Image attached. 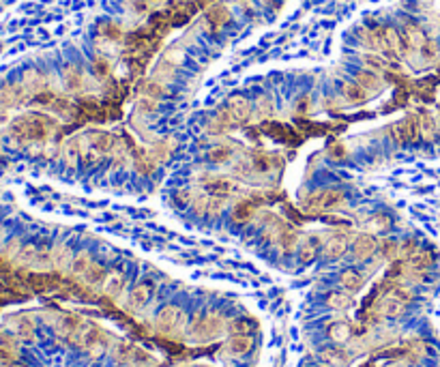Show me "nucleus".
I'll return each instance as SVG.
<instances>
[{"instance_id":"6ab92c4d","label":"nucleus","mask_w":440,"mask_h":367,"mask_svg":"<svg viewBox=\"0 0 440 367\" xmlns=\"http://www.w3.org/2000/svg\"><path fill=\"white\" fill-rule=\"evenodd\" d=\"M318 247H320V238H318V236H309L307 241L303 243V247H301V260L303 262H311L314 255L318 253Z\"/></svg>"},{"instance_id":"f3484780","label":"nucleus","mask_w":440,"mask_h":367,"mask_svg":"<svg viewBox=\"0 0 440 367\" xmlns=\"http://www.w3.org/2000/svg\"><path fill=\"white\" fill-rule=\"evenodd\" d=\"M63 78H65V84H67V88H69V90H80V88H82V84H84V76H82V71H80L76 65L65 67Z\"/></svg>"},{"instance_id":"20e7f679","label":"nucleus","mask_w":440,"mask_h":367,"mask_svg":"<svg viewBox=\"0 0 440 367\" xmlns=\"http://www.w3.org/2000/svg\"><path fill=\"white\" fill-rule=\"evenodd\" d=\"M185 324V314L182 309L174 307V305H168L161 311L157 314V326L163 328V331H174V328H180Z\"/></svg>"},{"instance_id":"b1692460","label":"nucleus","mask_w":440,"mask_h":367,"mask_svg":"<svg viewBox=\"0 0 440 367\" xmlns=\"http://www.w3.org/2000/svg\"><path fill=\"white\" fill-rule=\"evenodd\" d=\"M328 335H331L333 341H337V344H341V341H346L350 337V326L344 324V322H337L331 326V331H328Z\"/></svg>"},{"instance_id":"39448f33","label":"nucleus","mask_w":440,"mask_h":367,"mask_svg":"<svg viewBox=\"0 0 440 367\" xmlns=\"http://www.w3.org/2000/svg\"><path fill=\"white\" fill-rule=\"evenodd\" d=\"M417 133H419V125H417V118H406L397 122L393 127V138L397 144H408L417 140Z\"/></svg>"},{"instance_id":"9b49d317","label":"nucleus","mask_w":440,"mask_h":367,"mask_svg":"<svg viewBox=\"0 0 440 367\" xmlns=\"http://www.w3.org/2000/svg\"><path fill=\"white\" fill-rule=\"evenodd\" d=\"M206 20H209V24L213 28H222L224 24L230 22V11L226 5H215L209 9V13H206Z\"/></svg>"},{"instance_id":"4be33fe9","label":"nucleus","mask_w":440,"mask_h":367,"mask_svg":"<svg viewBox=\"0 0 440 367\" xmlns=\"http://www.w3.org/2000/svg\"><path fill=\"white\" fill-rule=\"evenodd\" d=\"M15 331H17V335H20L22 339H32V335H34V324H32L30 318L22 316V318H17V320H15Z\"/></svg>"},{"instance_id":"dca6fc26","label":"nucleus","mask_w":440,"mask_h":367,"mask_svg":"<svg viewBox=\"0 0 440 367\" xmlns=\"http://www.w3.org/2000/svg\"><path fill=\"white\" fill-rule=\"evenodd\" d=\"M84 157V149H82V140L80 138H73L65 144V159L69 166H76L80 159Z\"/></svg>"},{"instance_id":"c756f323","label":"nucleus","mask_w":440,"mask_h":367,"mask_svg":"<svg viewBox=\"0 0 440 367\" xmlns=\"http://www.w3.org/2000/svg\"><path fill=\"white\" fill-rule=\"evenodd\" d=\"M322 359H324L326 363H331V365H341V363L346 361L344 352H341L339 348H326V350L322 352Z\"/></svg>"},{"instance_id":"5701e85b","label":"nucleus","mask_w":440,"mask_h":367,"mask_svg":"<svg viewBox=\"0 0 440 367\" xmlns=\"http://www.w3.org/2000/svg\"><path fill=\"white\" fill-rule=\"evenodd\" d=\"M90 255L86 253V251H82V253H78L76 258H73V262H71V268H73V273L76 275H84L90 268Z\"/></svg>"},{"instance_id":"a878e982","label":"nucleus","mask_w":440,"mask_h":367,"mask_svg":"<svg viewBox=\"0 0 440 367\" xmlns=\"http://www.w3.org/2000/svg\"><path fill=\"white\" fill-rule=\"evenodd\" d=\"M84 277H86L88 284H101V281L105 279V271H103V266L101 264H90V268L86 273H84Z\"/></svg>"},{"instance_id":"58836bf2","label":"nucleus","mask_w":440,"mask_h":367,"mask_svg":"<svg viewBox=\"0 0 440 367\" xmlns=\"http://www.w3.org/2000/svg\"><path fill=\"white\" fill-rule=\"evenodd\" d=\"M155 105H157V103H155L153 97H146V99L140 101V109H142V112H153Z\"/></svg>"},{"instance_id":"4c0bfd02","label":"nucleus","mask_w":440,"mask_h":367,"mask_svg":"<svg viewBox=\"0 0 440 367\" xmlns=\"http://www.w3.org/2000/svg\"><path fill=\"white\" fill-rule=\"evenodd\" d=\"M144 93H146V97H153V99H159V97L163 95V88L159 86L157 82H149V84L144 86Z\"/></svg>"},{"instance_id":"bb28decb","label":"nucleus","mask_w":440,"mask_h":367,"mask_svg":"<svg viewBox=\"0 0 440 367\" xmlns=\"http://www.w3.org/2000/svg\"><path fill=\"white\" fill-rule=\"evenodd\" d=\"M20 99H22V88H17V86H9V88H5L3 93H0V101L7 103V105H13Z\"/></svg>"},{"instance_id":"7ed1b4c3","label":"nucleus","mask_w":440,"mask_h":367,"mask_svg":"<svg viewBox=\"0 0 440 367\" xmlns=\"http://www.w3.org/2000/svg\"><path fill=\"white\" fill-rule=\"evenodd\" d=\"M341 200H344V193L339 189H318L309 195L307 204L311 209H333V206L341 204Z\"/></svg>"},{"instance_id":"c85d7f7f","label":"nucleus","mask_w":440,"mask_h":367,"mask_svg":"<svg viewBox=\"0 0 440 367\" xmlns=\"http://www.w3.org/2000/svg\"><path fill=\"white\" fill-rule=\"evenodd\" d=\"M230 157H232V151L228 149V146H217V149H213L209 153V159L213 163H226Z\"/></svg>"},{"instance_id":"393cba45","label":"nucleus","mask_w":440,"mask_h":367,"mask_svg":"<svg viewBox=\"0 0 440 367\" xmlns=\"http://www.w3.org/2000/svg\"><path fill=\"white\" fill-rule=\"evenodd\" d=\"M52 260L56 262V266H65V264L73 262L67 245H58V247H54V251H52Z\"/></svg>"},{"instance_id":"e433bc0d","label":"nucleus","mask_w":440,"mask_h":367,"mask_svg":"<svg viewBox=\"0 0 440 367\" xmlns=\"http://www.w3.org/2000/svg\"><path fill=\"white\" fill-rule=\"evenodd\" d=\"M380 249H382V255H384V258H395L399 247H397V243H395V241H384Z\"/></svg>"},{"instance_id":"ea45409f","label":"nucleus","mask_w":440,"mask_h":367,"mask_svg":"<svg viewBox=\"0 0 440 367\" xmlns=\"http://www.w3.org/2000/svg\"><path fill=\"white\" fill-rule=\"evenodd\" d=\"M401 253H404V255H414V253H417V243H414V241H406L404 247H401Z\"/></svg>"},{"instance_id":"aec40b11","label":"nucleus","mask_w":440,"mask_h":367,"mask_svg":"<svg viewBox=\"0 0 440 367\" xmlns=\"http://www.w3.org/2000/svg\"><path fill=\"white\" fill-rule=\"evenodd\" d=\"M123 286H125L123 275H118V273L107 275V279H105V292H107L109 297H118L120 290H123Z\"/></svg>"},{"instance_id":"1a4fd4ad","label":"nucleus","mask_w":440,"mask_h":367,"mask_svg":"<svg viewBox=\"0 0 440 367\" xmlns=\"http://www.w3.org/2000/svg\"><path fill=\"white\" fill-rule=\"evenodd\" d=\"M354 82H359L365 90H378V88L382 86L380 78H378L376 71H372V69H361V71H357V73H354Z\"/></svg>"},{"instance_id":"412c9836","label":"nucleus","mask_w":440,"mask_h":367,"mask_svg":"<svg viewBox=\"0 0 440 367\" xmlns=\"http://www.w3.org/2000/svg\"><path fill=\"white\" fill-rule=\"evenodd\" d=\"M326 305H328L331 309H348L350 305H352V297L341 295V292H333V295H328Z\"/></svg>"},{"instance_id":"7c9ffc66","label":"nucleus","mask_w":440,"mask_h":367,"mask_svg":"<svg viewBox=\"0 0 440 367\" xmlns=\"http://www.w3.org/2000/svg\"><path fill=\"white\" fill-rule=\"evenodd\" d=\"M253 215V204L251 202H239L234 206V219H239V222H245V219H249Z\"/></svg>"},{"instance_id":"2f4dec72","label":"nucleus","mask_w":440,"mask_h":367,"mask_svg":"<svg viewBox=\"0 0 440 367\" xmlns=\"http://www.w3.org/2000/svg\"><path fill=\"white\" fill-rule=\"evenodd\" d=\"M279 245H282L284 251H292L295 249V245H297V234L295 232H290V230H284L282 236H279Z\"/></svg>"},{"instance_id":"4468645a","label":"nucleus","mask_w":440,"mask_h":367,"mask_svg":"<svg viewBox=\"0 0 440 367\" xmlns=\"http://www.w3.org/2000/svg\"><path fill=\"white\" fill-rule=\"evenodd\" d=\"M344 251H346V241L341 238V236H333V238H328V241L324 243V255H326L328 260L341 258V255H344Z\"/></svg>"},{"instance_id":"0eeeda50","label":"nucleus","mask_w":440,"mask_h":367,"mask_svg":"<svg viewBox=\"0 0 440 367\" xmlns=\"http://www.w3.org/2000/svg\"><path fill=\"white\" fill-rule=\"evenodd\" d=\"M376 249H378V243L372 234H361V236L354 238V255H357L359 260L372 258Z\"/></svg>"},{"instance_id":"f704fd0d","label":"nucleus","mask_w":440,"mask_h":367,"mask_svg":"<svg viewBox=\"0 0 440 367\" xmlns=\"http://www.w3.org/2000/svg\"><path fill=\"white\" fill-rule=\"evenodd\" d=\"M93 69H95V76L97 78H105L107 73H109V63H107L105 58H95Z\"/></svg>"},{"instance_id":"f8f14e48","label":"nucleus","mask_w":440,"mask_h":367,"mask_svg":"<svg viewBox=\"0 0 440 367\" xmlns=\"http://www.w3.org/2000/svg\"><path fill=\"white\" fill-rule=\"evenodd\" d=\"M88 142H90V146L97 153H109L114 149V144H116L114 136H109V133H90Z\"/></svg>"},{"instance_id":"79ce46f5","label":"nucleus","mask_w":440,"mask_h":367,"mask_svg":"<svg viewBox=\"0 0 440 367\" xmlns=\"http://www.w3.org/2000/svg\"><path fill=\"white\" fill-rule=\"evenodd\" d=\"M149 3H159V0H149Z\"/></svg>"},{"instance_id":"cd10ccee","label":"nucleus","mask_w":440,"mask_h":367,"mask_svg":"<svg viewBox=\"0 0 440 367\" xmlns=\"http://www.w3.org/2000/svg\"><path fill=\"white\" fill-rule=\"evenodd\" d=\"M273 159H275V157L264 155V153L253 155V168L258 170V172H268V170L273 168Z\"/></svg>"},{"instance_id":"72a5a7b5","label":"nucleus","mask_w":440,"mask_h":367,"mask_svg":"<svg viewBox=\"0 0 440 367\" xmlns=\"http://www.w3.org/2000/svg\"><path fill=\"white\" fill-rule=\"evenodd\" d=\"M363 60H365V65H368L372 71H382L384 69V60L380 56H376V54H365Z\"/></svg>"},{"instance_id":"6e6552de","label":"nucleus","mask_w":440,"mask_h":367,"mask_svg":"<svg viewBox=\"0 0 440 367\" xmlns=\"http://www.w3.org/2000/svg\"><path fill=\"white\" fill-rule=\"evenodd\" d=\"M341 95L348 103H363L368 99V90H365L359 82H344L341 84Z\"/></svg>"},{"instance_id":"9d476101","label":"nucleus","mask_w":440,"mask_h":367,"mask_svg":"<svg viewBox=\"0 0 440 367\" xmlns=\"http://www.w3.org/2000/svg\"><path fill=\"white\" fill-rule=\"evenodd\" d=\"M149 299H151V286L149 284H138L129 295V307L131 309H140V307H144V305L149 303Z\"/></svg>"},{"instance_id":"f257e3e1","label":"nucleus","mask_w":440,"mask_h":367,"mask_svg":"<svg viewBox=\"0 0 440 367\" xmlns=\"http://www.w3.org/2000/svg\"><path fill=\"white\" fill-rule=\"evenodd\" d=\"M52 131H54V122L45 116H39V114L22 116L13 122V127H11V133L22 142H43V140L50 138Z\"/></svg>"},{"instance_id":"c9c22d12","label":"nucleus","mask_w":440,"mask_h":367,"mask_svg":"<svg viewBox=\"0 0 440 367\" xmlns=\"http://www.w3.org/2000/svg\"><path fill=\"white\" fill-rule=\"evenodd\" d=\"M101 32L107 36V39H112V41H116V39H120V26H116V24H103V28H101Z\"/></svg>"},{"instance_id":"2eb2a0df","label":"nucleus","mask_w":440,"mask_h":367,"mask_svg":"<svg viewBox=\"0 0 440 367\" xmlns=\"http://www.w3.org/2000/svg\"><path fill=\"white\" fill-rule=\"evenodd\" d=\"M253 346V341L249 335H234L230 341H228V348L232 354H236V357H241V354H247Z\"/></svg>"},{"instance_id":"ddd939ff","label":"nucleus","mask_w":440,"mask_h":367,"mask_svg":"<svg viewBox=\"0 0 440 367\" xmlns=\"http://www.w3.org/2000/svg\"><path fill=\"white\" fill-rule=\"evenodd\" d=\"M339 281H341V288H344L346 292H357L363 286V275L359 271H352V268H348V271L341 273Z\"/></svg>"},{"instance_id":"423d86ee","label":"nucleus","mask_w":440,"mask_h":367,"mask_svg":"<svg viewBox=\"0 0 440 367\" xmlns=\"http://www.w3.org/2000/svg\"><path fill=\"white\" fill-rule=\"evenodd\" d=\"M226 112L234 122H245L249 118V114H251V103L245 99V97H232V99L228 101Z\"/></svg>"},{"instance_id":"a211bd4d","label":"nucleus","mask_w":440,"mask_h":367,"mask_svg":"<svg viewBox=\"0 0 440 367\" xmlns=\"http://www.w3.org/2000/svg\"><path fill=\"white\" fill-rule=\"evenodd\" d=\"M380 309H382V314H384L387 318H397L401 311H404V303L397 301L393 295H391L389 299L382 301V307H380Z\"/></svg>"},{"instance_id":"a19ab883","label":"nucleus","mask_w":440,"mask_h":367,"mask_svg":"<svg viewBox=\"0 0 440 367\" xmlns=\"http://www.w3.org/2000/svg\"><path fill=\"white\" fill-rule=\"evenodd\" d=\"M258 105H260V112H262V114H268V112H271V101H268L266 97H260V99H258Z\"/></svg>"},{"instance_id":"473e14b6","label":"nucleus","mask_w":440,"mask_h":367,"mask_svg":"<svg viewBox=\"0 0 440 367\" xmlns=\"http://www.w3.org/2000/svg\"><path fill=\"white\" fill-rule=\"evenodd\" d=\"M389 226H391V219H389L384 213H378V215H374V217H372V222H370V228H372V230H378V232L387 230Z\"/></svg>"},{"instance_id":"f03ea898","label":"nucleus","mask_w":440,"mask_h":367,"mask_svg":"<svg viewBox=\"0 0 440 367\" xmlns=\"http://www.w3.org/2000/svg\"><path fill=\"white\" fill-rule=\"evenodd\" d=\"M222 331H224V318L213 311V314H209V316L200 318V320L193 324L191 337H193L195 341H206V339L217 337Z\"/></svg>"}]
</instances>
